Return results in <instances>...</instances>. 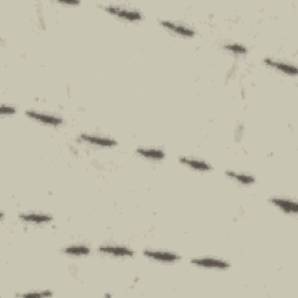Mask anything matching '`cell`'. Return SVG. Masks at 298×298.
<instances>
[{
    "instance_id": "6da1fadb",
    "label": "cell",
    "mask_w": 298,
    "mask_h": 298,
    "mask_svg": "<svg viewBox=\"0 0 298 298\" xmlns=\"http://www.w3.org/2000/svg\"><path fill=\"white\" fill-rule=\"evenodd\" d=\"M105 11L114 17H118L120 19L127 21H139L142 19L141 12L137 10H129V8L125 7H119V6H106Z\"/></svg>"
},
{
    "instance_id": "7a4b0ae2",
    "label": "cell",
    "mask_w": 298,
    "mask_h": 298,
    "mask_svg": "<svg viewBox=\"0 0 298 298\" xmlns=\"http://www.w3.org/2000/svg\"><path fill=\"white\" fill-rule=\"evenodd\" d=\"M191 263L195 264V266H197V267L210 268V269L225 270L230 268V263H228V261L221 260V258H192Z\"/></svg>"
},
{
    "instance_id": "3957f363",
    "label": "cell",
    "mask_w": 298,
    "mask_h": 298,
    "mask_svg": "<svg viewBox=\"0 0 298 298\" xmlns=\"http://www.w3.org/2000/svg\"><path fill=\"white\" fill-rule=\"evenodd\" d=\"M26 116L35 121L44 123V125L49 126H60L63 123V119L53 114H46L38 112V111H26Z\"/></svg>"
},
{
    "instance_id": "277c9868",
    "label": "cell",
    "mask_w": 298,
    "mask_h": 298,
    "mask_svg": "<svg viewBox=\"0 0 298 298\" xmlns=\"http://www.w3.org/2000/svg\"><path fill=\"white\" fill-rule=\"evenodd\" d=\"M143 255L146 258H152V260L159 261V262H168L173 263L179 260V257L175 253L164 252V251H154V249H146L143 251Z\"/></svg>"
},
{
    "instance_id": "5b68a950",
    "label": "cell",
    "mask_w": 298,
    "mask_h": 298,
    "mask_svg": "<svg viewBox=\"0 0 298 298\" xmlns=\"http://www.w3.org/2000/svg\"><path fill=\"white\" fill-rule=\"evenodd\" d=\"M79 140L83 142H88L93 146L98 147H114L117 146V141L111 138L106 137H99V135H91V134H80Z\"/></svg>"
},
{
    "instance_id": "8992f818",
    "label": "cell",
    "mask_w": 298,
    "mask_h": 298,
    "mask_svg": "<svg viewBox=\"0 0 298 298\" xmlns=\"http://www.w3.org/2000/svg\"><path fill=\"white\" fill-rule=\"evenodd\" d=\"M263 62L266 63V65H268V67L276 69V70L281 71L285 75H290V76H296L297 75V68L293 64H289L287 62L275 61V60L270 59V57L264 59Z\"/></svg>"
},
{
    "instance_id": "52a82bcc",
    "label": "cell",
    "mask_w": 298,
    "mask_h": 298,
    "mask_svg": "<svg viewBox=\"0 0 298 298\" xmlns=\"http://www.w3.org/2000/svg\"><path fill=\"white\" fill-rule=\"evenodd\" d=\"M162 26L164 27V28L169 29V31L176 33V34L185 36V38H192V36H195L196 32L194 29L190 28V27L184 26V25H179V23H175V22H171V21L168 20H161Z\"/></svg>"
},
{
    "instance_id": "ba28073f",
    "label": "cell",
    "mask_w": 298,
    "mask_h": 298,
    "mask_svg": "<svg viewBox=\"0 0 298 298\" xmlns=\"http://www.w3.org/2000/svg\"><path fill=\"white\" fill-rule=\"evenodd\" d=\"M99 252L104 253V254L113 255V257H118V258H128V257H132V255L134 254L133 251L127 248V247L111 246V245L99 247Z\"/></svg>"
},
{
    "instance_id": "9c48e42d",
    "label": "cell",
    "mask_w": 298,
    "mask_h": 298,
    "mask_svg": "<svg viewBox=\"0 0 298 298\" xmlns=\"http://www.w3.org/2000/svg\"><path fill=\"white\" fill-rule=\"evenodd\" d=\"M19 218L25 222H32V224H48L53 220V217L50 215H46V213H36V212H29V213H21L19 215Z\"/></svg>"
},
{
    "instance_id": "30bf717a",
    "label": "cell",
    "mask_w": 298,
    "mask_h": 298,
    "mask_svg": "<svg viewBox=\"0 0 298 298\" xmlns=\"http://www.w3.org/2000/svg\"><path fill=\"white\" fill-rule=\"evenodd\" d=\"M270 203L282 211H284L285 213H293V215L297 213V203L294 200L283 199V198H272Z\"/></svg>"
},
{
    "instance_id": "8fae6325",
    "label": "cell",
    "mask_w": 298,
    "mask_h": 298,
    "mask_svg": "<svg viewBox=\"0 0 298 298\" xmlns=\"http://www.w3.org/2000/svg\"><path fill=\"white\" fill-rule=\"evenodd\" d=\"M179 162L182 164L188 165L189 168H191V169L194 170H198V171H210L212 169V167L207 163L205 161H201V159H190V158H180Z\"/></svg>"
},
{
    "instance_id": "7c38bea8",
    "label": "cell",
    "mask_w": 298,
    "mask_h": 298,
    "mask_svg": "<svg viewBox=\"0 0 298 298\" xmlns=\"http://www.w3.org/2000/svg\"><path fill=\"white\" fill-rule=\"evenodd\" d=\"M137 153L146 159H164V152L162 149L158 148H144V147H139L137 149Z\"/></svg>"
},
{
    "instance_id": "4fadbf2b",
    "label": "cell",
    "mask_w": 298,
    "mask_h": 298,
    "mask_svg": "<svg viewBox=\"0 0 298 298\" xmlns=\"http://www.w3.org/2000/svg\"><path fill=\"white\" fill-rule=\"evenodd\" d=\"M226 175L230 177V179L237 180V182L241 183V184L245 185H251L255 183V177L248 175V174H241V173H237V171L227 170Z\"/></svg>"
},
{
    "instance_id": "5bb4252c",
    "label": "cell",
    "mask_w": 298,
    "mask_h": 298,
    "mask_svg": "<svg viewBox=\"0 0 298 298\" xmlns=\"http://www.w3.org/2000/svg\"><path fill=\"white\" fill-rule=\"evenodd\" d=\"M90 248L89 247L84 246V245H72L70 247H67V248L63 249V253L65 254L71 255V257H85V255L90 254Z\"/></svg>"
},
{
    "instance_id": "9a60e30c",
    "label": "cell",
    "mask_w": 298,
    "mask_h": 298,
    "mask_svg": "<svg viewBox=\"0 0 298 298\" xmlns=\"http://www.w3.org/2000/svg\"><path fill=\"white\" fill-rule=\"evenodd\" d=\"M224 49L228 50V52L232 54H236V55H245V54L248 52L243 44L239 43H226L224 44Z\"/></svg>"
},
{
    "instance_id": "2e32d148",
    "label": "cell",
    "mask_w": 298,
    "mask_h": 298,
    "mask_svg": "<svg viewBox=\"0 0 298 298\" xmlns=\"http://www.w3.org/2000/svg\"><path fill=\"white\" fill-rule=\"evenodd\" d=\"M21 297H50L53 296L52 291H42V293H27L20 295Z\"/></svg>"
},
{
    "instance_id": "e0dca14e",
    "label": "cell",
    "mask_w": 298,
    "mask_h": 298,
    "mask_svg": "<svg viewBox=\"0 0 298 298\" xmlns=\"http://www.w3.org/2000/svg\"><path fill=\"white\" fill-rule=\"evenodd\" d=\"M16 107L8 106V105H2L1 110H0V113H1L2 116H13V114H16Z\"/></svg>"
},
{
    "instance_id": "ac0fdd59",
    "label": "cell",
    "mask_w": 298,
    "mask_h": 298,
    "mask_svg": "<svg viewBox=\"0 0 298 298\" xmlns=\"http://www.w3.org/2000/svg\"><path fill=\"white\" fill-rule=\"evenodd\" d=\"M64 5H79V1H61Z\"/></svg>"
}]
</instances>
